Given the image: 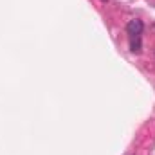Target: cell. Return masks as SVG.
<instances>
[{
	"label": "cell",
	"instance_id": "cell-1",
	"mask_svg": "<svg viewBox=\"0 0 155 155\" xmlns=\"http://www.w3.org/2000/svg\"><path fill=\"white\" fill-rule=\"evenodd\" d=\"M143 31H144V24L141 20H137V18H134V20H130L126 24V33L130 36H141Z\"/></svg>",
	"mask_w": 155,
	"mask_h": 155
},
{
	"label": "cell",
	"instance_id": "cell-2",
	"mask_svg": "<svg viewBox=\"0 0 155 155\" xmlns=\"http://www.w3.org/2000/svg\"><path fill=\"white\" fill-rule=\"evenodd\" d=\"M130 49H132V52H139L141 51V36H132Z\"/></svg>",
	"mask_w": 155,
	"mask_h": 155
}]
</instances>
